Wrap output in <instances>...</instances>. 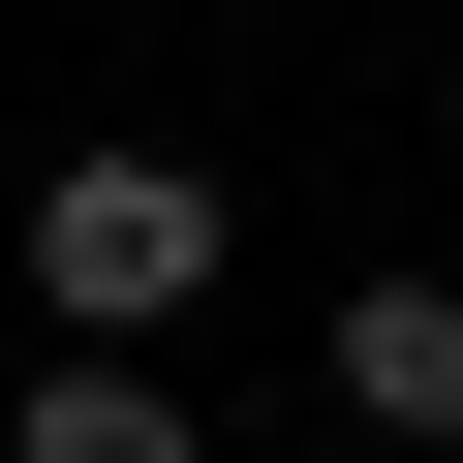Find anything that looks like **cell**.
<instances>
[{
  "instance_id": "7a4b0ae2",
  "label": "cell",
  "mask_w": 463,
  "mask_h": 463,
  "mask_svg": "<svg viewBox=\"0 0 463 463\" xmlns=\"http://www.w3.org/2000/svg\"><path fill=\"white\" fill-rule=\"evenodd\" d=\"M309 371H340V432H371V463H463V279H340V340H309Z\"/></svg>"
},
{
  "instance_id": "3957f363",
  "label": "cell",
  "mask_w": 463,
  "mask_h": 463,
  "mask_svg": "<svg viewBox=\"0 0 463 463\" xmlns=\"http://www.w3.org/2000/svg\"><path fill=\"white\" fill-rule=\"evenodd\" d=\"M0 463H216L155 371H32V402H0Z\"/></svg>"
},
{
  "instance_id": "6da1fadb",
  "label": "cell",
  "mask_w": 463,
  "mask_h": 463,
  "mask_svg": "<svg viewBox=\"0 0 463 463\" xmlns=\"http://www.w3.org/2000/svg\"><path fill=\"white\" fill-rule=\"evenodd\" d=\"M32 309H62V371H155L216 309V155H62L32 185Z\"/></svg>"
}]
</instances>
